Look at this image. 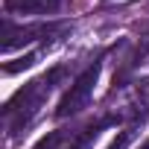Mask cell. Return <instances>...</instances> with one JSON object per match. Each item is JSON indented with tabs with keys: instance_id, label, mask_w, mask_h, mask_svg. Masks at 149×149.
<instances>
[{
	"instance_id": "52a82bcc",
	"label": "cell",
	"mask_w": 149,
	"mask_h": 149,
	"mask_svg": "<svg viewBox=\"0 0 149 149\" xmlns=\"http://www.w3.org/2000/svg\"><path fill=\"white\" fill-rule=\"evenodd\" d=\"M35 61H38V53H26V56H21L18 61L3 64V73H18V70H24V67H32Z\"/></svg>"
},
{
	"instance_id": "ba28073f",
	"label": "cell",
	"mask_w": 149,
	"mask_h": 149,
	"mask_svg": "<svg viewBox=\"0 0 149 149\" xmlns=\"http://www.w3.org/2000/svg\"><path fill=\"white\" fill-rule=\"evenodd\" d=\"M134 129H137L134 123H132V126H126V129H123V132H120V134H117L105 149H129V143H132V137H134Z\"/></svg>"
},
{
	"instance_id": "277c9868",
	"label": "cell",
	"mask_w": 149,
	"mask_h": 149,
	"mask_svg": "<svg viewBox=\"0 0 149 149\" xmlns=\"http://www.w3.org/2000/svg\"><path fill=\"white\" fill-rule=\"evenodd\" d=\"M64 29H70L64 21H53V24H24V26L6 21V24H3V53H12V50L26 47V44L41 41V38H56V35H61Z\"/></svg>"
},
{
	"instance_id": "8992f818",
	"label": "cell",
	"mask_w": 149,
	"mask_h": 149,
	"mask_svg": "<svg viewBox=\"0 0 149 149\" xmlns=\"http://www.w3.org/2000/svg\"><path fill=\"white\" fill-rule=\"evenodd\" d=\"M129 108H132L129 117H132L134 126L143 123V120H149V76H143V79L134 82V102Z\"/></svg>"
},
{
	"instance_id": "6da1fadb",
	"label": "cell",
	"mask_w": 149,
	"mask_h": 149,
	"mask_svg": "<svg viewBox=\"0 0 149 149\" xmlns=\"http://www.w3.org/2000/svg\"><path fill=\"white\" fill-rule=\"evenodd\" d=\"M67 70H70L67 64H56V67H50L47 73H41L38 79L26 82L24 88H18V91L12 94V100L3 105V120H6L9 134L24 132V129L41 114V108H44V102L50 100V94L64 82Z\"/></svg>"
},
{
	"instance_id": "5b68a950",
	"label": "cell",
	"mask_w": 149,
	"mask_h": 149,
	"mask_svg": "<svg viewBox=\"0 0 149 149\" xmlns=\"http://www.w3.org/2000/svg\"><path fill=\"white\" fill-rule=\"evenodd\" d=\"M6 15H53L61 0H3Z\"/></svg>"
},
{
	"instance_id": "30bf717a",
	"label": "cell",
	"mask_w": 149,
	"mask_h": 149,
	"mask_svg": "<svg viewBox=\"0 0 149 149\" xmlns=\"http://www.w3.org/2000/svg\"><path fill=\"white\" fill-rule=\"evenodd\" d=\"M146 50H149V35H146V47H143V53H146ZM143 53H140V56H143Z\"/></svg>"
},
{
	"instance_id": "3957f363",
	"label": "cell",
	"mask_w": 149,
	"mask_h": 149,
	"mask_svg": "<svg viewBox=\"0 0 149 149\" xmlns=\"http://www.w3.org/2000/svg\"><path fill=\"white\" fill-rule=\"evenodd\" d=\"M100 70H102V61L97 58L94 64H88L79 76L70 82V88L64 91V97H61V102H58V108H56V117H58V120L79 114V111L91 102L94 88H97V82H100Z\"/></svg>"
},
{
	"instance_id": "7a4b0ae2",
	"label": "cell",
	"mask_w": 149,
	"mask_h": 149,
	"mask_svg": "<svg viewBox=\"0 0 149 149\" xmlns=\"http://www.w3.org/2000/svg\"><path fill=\"white\" fill-rule=\"evenodd\" d=\"M120 120H123V114H102V117H97L79 129H56L47 137H41L35 143V149H91L94 140L108 126H117Z\"/></svg>"
},
{
	"instance_id": "9c48e42d",
	"label": "cell",
	"mask_w": 149,
	"mask_h": 149,
	"mask_svg": "<svg viewBox=\"0 0 149 149\" xmlns=\"http://www.w3.org/2000/svg\"><path fill=\"white\" fill-rule=\"evenodd\" d=\"M140 149H149V137H146V140H143V146H140Z\"/></svg>"
}]
</instances>
